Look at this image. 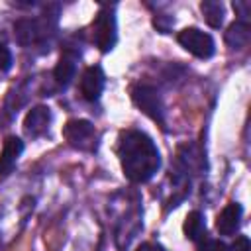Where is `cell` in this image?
<instances>
[{
	"label": "cell",
	"mask_w": 251,
	"mask_h": 251,
	"mask_svg": "<svg viewBox=\"0 0 251 251\" xmlns=\"http://www.w3.org/2000/svg\"><path fill=\"white\" fill-rule=\"evenodd\" d=\"M118 157L124 175L131 182H147L161 167V155L153 139L137 129L122 131L118 141Z\"/></svg>",
	"instance_id": "1"
},
{
	"label": "cell",
	"mask_w": 251,
	"mask_h": 251,
	"mask_svg": "<svg viewBox=\"0 0 251 251\" xmlns=\"http://www.w3.org/2000/svg\"><path fill=\"white\" fill-rule=\"evenodd\" d=\"M92 41L102 53L114 49L118 41V31H116V18L110 10H100L96 14L92 22Z\"/></svg>",
	"instance_id": "2"
},
{
	"label": "cell",
	"mask_w": 251,
	"mask_h": 251,
	"mask_svg": "<svg viewBox=\"0 0 251 251\" xmlns=\"http://www.w3.org/2000/svg\"><path fill=\"white\" fill-rule=\"evenodd\" d=\"M176 39H178L180 47H184L188 53H192L198 59H210L214 55V51H216V45H214L212 35L210 33H204L198 27H186V29H182Z\"/></svg>",
	"instance_id": "3"
},
{
	"label": "cell",
	"mask_w": 251,
	"mask_h": 251,
	"mask_svg": "<svg viewBox=\"0 0 251 251\" xmlns=\"http://www.w3.org/2000/svg\"><path fill=\"white\" fill-rule=\"evenodd\" d=\"M131 100L145 116H149L155 122H163V104L157 88L149 84H137L131 88Z\"/></svg>",
	"instance_id": "4"
},
{
	"label": "cell",
	"mask_w": 251,
	"mask_h": 251,
	"mask_svg": "<svg viewBox=\"0 0 251 251\" xmlns=\"http://www.w3.org/2000/svg\"><path fill=\"white\" fill-rule=\"evenodd\" d=\"M63 137L76 149H92L96 145V129L88 120H69L63 127Z\"/></svg>",
	"instance_id": "5"
},
{
	"label": "cell",
	"mask_w": 251,
	"mask_h": 251,
	"mask_svg": "<svg viewBox=\"0 0 251 251\" xmlns=\"http://www.w3.org/2000/svg\"><path fill=\"white\" fill-rule=\"evenodd\" d=\"M14 35H16V41L20 45H33V43H39L47 35V25L41 20L24 18V20H18L16 22Z\"/></svg>",
	"instance_id": "6"
},
{
	"label": "cell",
	"mask_w": 251,
	"mask_h": 251,
	"mask_svg": "<svg viewBox=\"0 0 251 251\" xmlns=\"http://www.w3.org/2000/svg\"><path fill=\"white\" fill-rule=\"evenodd\" d=\"M104 90V73L100 67H88L80 78V94L84 100L94 102Z\"/></svg>",
	"instance_id": "7"
},
{
	"label": "cell",
	"mask_w": 251,
	"mask_h": 251,
	"mask_svg": "<svg viewBox=\"0 0 251 251\" xmlns=\"http://www.w3.org/2000/svg\"><path fill=\"white\" fill-rule=\"evenodd\" d=\"M51 124V110L47 106H35L31 108L24 118V131L31 137H39L47 131Z\"/></svg>",
	"instance_id": "8"
},
{
	"label": "cell",
	"mask_w": 251,
	"mask_h": 251,
	"mask_svg": "<svg viewBox=\"0 0 251 251\" xmlns=\"http://www.w3.org/2000/svg\"><path fill=\"white\" fill-rule=\"evenodd\" d=\"M241 216H243V208L241 204L237 202H229L220 214H218V220H216V227L222 235H231L239 229L241 226Z\"/></svg>",
	"instance_id": "9"
},
{
	"label": "cell",
	"mask_w": 251,
	"mask_h": 251,
	"mask_svg": "<svg viewBox=\"0 0 251 251\" xmlns=\"http://www.w3.org/2000/svg\"><path fill=\"white\" fill-rule=\"evenodd\" d=\"M22 151H24V141L20 137L10 135V137L4 139V145H2V151H0V175L2 176L8 175L14 169Z\"/></svg>",
	"instance_id": "10"
},
{
	"label": "cell",
	"mask_w": 251,
	"mask_h": 251,
	"mask_svg": "<svg viewBox=\"0 0 251 251\" xmlns=\"http://www.w3.org/2000/svg\"><path fill=\"white\" fill-rule=\"evenodd\" d=\"M249 37H251V27L245 20L233 22L226 31V43L231 49H243L249 43Z\"/></svg>",
	"instance_id": "11"
},
{
	"label": "cell",
	"mask_w": 251,
	"mask_h": 251,
	"mask_svg": "<svg viewBox=\"0 0 251 251\" xmlns=\"http://www.w3.org/2000/svg\"><path fill=\"white\" fill-rule=\"evenodd\" d=\"M182 231H184V237H186V239H190V241H200V239L206 235V222H204V216H202L198 210L190 212V214L184 218Z\"/></svg>",
	"instance_id": "12"
},
{
	"label": "cell",
	"mask_w": 251,
	"mask_h": 251,
	"mask_svg": "<svg viewBox=\"0 0 251 251\" xmlns=\"http://www.w3.org/2000/svg\"><path fill=\"white\" fill-rule=\"evenodd\" d=\"M75 73H76V63H75V57L71 55H63L59 59V63L55 65V71H53V78L59 86H69V82L75 78Z\"/></svg>",
	"instance_id": "13"
},
{
	"label": "cell",
	"mask_w": 251,
	"mask_h": 251,
	"mask_svg": "<svg viewBox=\"0 0 251 251\" xmlns=\"http://www.w3.org/2000/svg\"><path fill=\"white\" fill-rule=\"evenodd\" d=\"M200 10L204 14V20L208 22V25L212 27H220L224 22V6L222 2H214V0H206L200 4Z\"/></svg>",
	"instance_id": "14"
},
{
	"label": "cell",
	"mask_w": 251,
	"mask_h": 251,
	"mask_svg": "<svg viewBox=\"0 0 251 251\" xmlns=\"http://www.w3.org/2000/svg\"><path fill=\"white\" fill-rule=\"evenodd\" d=\"M198 251H227V247L220 239H206L204 243H200Z\"/></svg>",
	"instance_id": "15"
},
{
	"label": "cell",
	"mask_w": 251,
	"mask_h": 251,
	"mask_svg": "<svg viewBox=\"0 0 251 251\" xmlns=\"http://www.w3.org/2000/svg\"><path fill=\"white\" fill-rule=\"evenodd\" d=\"M12 67V53L6 45L0 43V71H8Z\"/></svg>",
	"instance_id": "16"
},
{
	"label": "cell",
	"mask_w": 251,
	"mask_h": 251,
	"mask_svg": "<svg viewBox=\"0 0 251 251\" xmlns=\"http://www.w3.org/2000/svg\"><path fill=\"white\" fill-rule=\"evenodd\" d=\"M227 251H251V245H249V239L245 235H239L235 237V241L227 247Z\"/></svg>",
	"instance_id": "17"
},
{
	"label": "cell",
	"mask_w": 251,
	"mask_h": 251,
	"mask_svg": "<svg viewBox=\"0 0 251 251\" xmlns=\"http://www.w3.org/2000/svg\"><path fill=\"white\" fill-rule=\"evenodd\" d=\"M137 251H165V247L159 243H141L137 247Z\"/></svg>",
	"instance_id": "18"
}]
</instances>
